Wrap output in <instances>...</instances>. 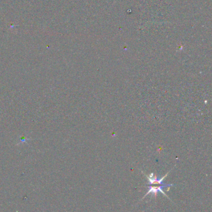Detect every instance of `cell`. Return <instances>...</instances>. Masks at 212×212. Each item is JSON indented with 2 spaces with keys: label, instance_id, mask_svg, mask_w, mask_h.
Wrapping results in <instances>:
<instances>
[{
  "label": "cell",
  "instance_id": "1",
  "mask_svg": "<svg viewBox=\"0 0 212 212\" xmlns=\"http://www.w3.org/2000/svg\"><path fill=\"white\" fill-rule=\"evenodd\" d=\"M174 185H175L174 184H154V185H151L150 186H148L149 188V191L146 193V195L144 196L143 197V198L141 199V200L144 199L147 195H149V194H150V193L154 194V196L156 197L157 193L158 192H161L163 194V195H164L165 196L167 197L169 199H170V198H169V197L167 196V195H166V193H164V192L163 190V189L164 187H171V186H174Z\"/></svg>",
  "mask_w": 212,
  "mask_h": 212
}]
</instances>
